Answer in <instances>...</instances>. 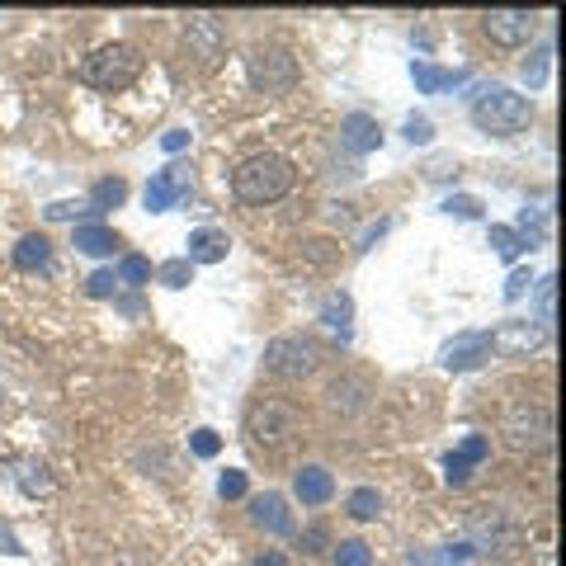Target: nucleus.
<instances>
[{"mask_svg":"<svg viewBox=\"0 0 566 566\" xmlns=\"http://www.w3.org/2000/svg\"><path fill=\"white\" fill-rule=\"evenodd\" d=\"M293 180H298L293 161H288V156H274V151H265V156H246V161L232 170V194L241 203L265 208V203L283 199V194L293 189Z\"/></svg>","mask_w":566,"mask_h":566,"instance_id":"f257e3e1","label":"nucleus"},{"mask_svg":"<svg viewBox=\"0 0 566 566\" xmlns=\"http://www.w3.org/2000/svg\"><path fill=\"white\" fill-rule=\"evenodd\" d=\"M142 67H147V57L137 43H104L81 62V81L114 95V90H128L142 76Z\"/></svg>","mask_w":566,"mask_h":566,"instance_id":"f03ea898","label":"nucleus"},{"mask_svg":"<svg viewBox=\"0 0 566 566\" xmlns=\"http://www.w3.org/2000/svg\"><path fill=\"white\" fill-rule=\"evenodd\" d=\"M529 118H533V100L519 95V90H510V85H491V90L477 95V104H472V123L491 137L519 133V128H529Z\"/></svg>","mask_w":566,"mask_h":566,"instance_id":"7ed1b4c3","label":"nucleus"},{"mask_svg":"<svg viewBox=\"0 0 566 566\" xmlns=\"http://www.w3.org/2000/svg\"><path fill=\"white\" fill-rule=\"evenodd\" d=\"M246 434L255 449H283V444H293L302 434L298 406H293V401H274V397L255 401L246 411Z\"/></svg>","mask_w":566,"mask_h":566,"instance_id":"20e7f679","label":"nucleus"},{"mask_svg":"<svg viewBox=\"0 0 566 566\" xmlns=\"http://www.w3.org/2000/svg\"><path fill=\"white\" fill-rule=\"evenodd\" d=\"M265 368L283 383H302L321 368V345L307 335H279L265 345Z\"/></svg>","mask_w":566,"mask_h":566,"instance_id":"39448f33","label":"nucleus"},{"mask_svg":"<svg viewBox=\"0 0 566 566\" xmlns=\"http://www.w3.org/2000/svg\"><path fill=\"white\" fill-rule=\"evenodd\" d=\"M500 434L505 444L515 453H529V449H543L552 439V416L538 406V401H515L505 416H500Z\"/></svg>","mask_w":566,"mask_h":566,"instance_id":"423d86ee","label":"nucleus"},{"mask_svg":"<svg viewBox=\"0 0 566 566\" xmlns=\"http://www.w3.org/2000/svg\"><path fill=\"white\" fill-rule=\"evenodd\" d=\"M250 81L260 85V90H283V85L298 81V62L288 57V48L265 43V48L250 52Z\"/></svg>","mask_w":566,"mask_h":566,"instance_id":"0eeeda50","label":"nucleus"},{"mask_svg":"<svg viewBox=\"0 0 566 566\" xmlns=\"http://www.w3.org/2000/svg\"><path fill=\"white\" fill-rule=\"evenodd\" d=\"M482 29L500 48H524L533 38V29H538V15H533V10H486Z\"/></svg>","mask_w":566,"mask_h":566,"instance_id":"6e6552de","label":"nucleus"},{"mask_svg":"<svg viewBox=\"0 0 566 566\" xmlns=\"http://www.w3.org/2000/svg\"><path fill=\"white\" fill-rule=\"evenodd\" d=\"M491 350H496V335H491V331H463V335H453L449 345H444L439 364L449 368V373H467V368L486 364Z\"/></svg>","mask_w":566,"mask_h":566,"instance_id":"1a4fd4ad","label":"nucleus"},{"mask_svg":"<svg viewBox=\"0 0 566 566\" xmlns=\"http://www.w3.org/2000/svg\"><path fill=\"white\" fill-rule=\"evenodd\" d=\"M184 48L194 52L203 67H213L217 57H222V48H227V29H222L213 15L189 19V29H184Z\"/></svg>","mask_w":566,"mask_h":566,"instance_id":"9d476101","label":"nucleus"},{"mask_svg":"<svg viewBox=\"0 0 566 566\" xmlns=\"http://www.w3.org/2000/svg\"><path fill=\"white\" fill-rule=\"evenodd\" d=\"M486 458H491V439H486V434H463L458 449L444 458V477H449V486H463L467 477H472V467L486 463Z\"/></svg>","mask_w":566,"mask_h":566,"instance_id":"9b49d317","label":"nucleus"},{"mask_svg":"<svg viewBox=\"0 0 566 566\" xmlns=\"http://www.w3.org/2000/svg\"><path fill=\"white\" fill-rule=\"evenodd\" d=\"M467 533L477 538V548H515L519 533L505 524V515L500 510H482V515L467 519Z\"/></svg>","mask_w":566,"mask_h":566,"instance_id":"f8f14e48","label":"nucleus"},{"mask_svg":"<svg viewBox=\"0 0 566 566\" xmlns=\"http://www.w3.org/2000/svg\"><path fill=\"white\" fill-rule=\"evenodd\" d=\"M250 519L269 533H293V515H288V500L279 491H265V496L250 500Z\"/></svg>","mask_w":566,"mask_h":566,"instance_id":"ddd939ff","label":"nucleus"},{"mask_svg":"<svg viewBox=\"0 0 566 566\" xmlns=\"http://www.w3.org/2000/svg\"><path fill=\"white\" fill-rule=\"evenodd\" d=\"M293 491H298L302 505H326V500L335 496V477L326 472V467L307 463V467H298V477H293Z\"/></svg>","mask_w":566,"mask_h":566,"instance_id":"4468645a","label":"nucleus"},{"mask_svg":"<svg viewBox=\"0 0 566 566\" xmlns=\"http://www.w3.org/2000/svg\"><path fill=\"white\" fill-rule=\"evenodd\" d=\"M227 250H232V241H227V232H217V227H199V232H189V265H217V260H227Z\"/></svg>","mask_w":566,"mask_h":566,"instance_id":"2eb2a0df","label":"nucleus"},{"mask_svg":"<svg viewBox=\"0 0 566 566\" xmlns=\"http://www.w3.org/2000/svg\"><path fill=\"white\" fill-rule=\"evenodd\" d=\"M184 175L180 170H161V175H151V184H147V208L151 213H170L175 203L184 199Z\"/></svg>","mask_w":566,"mask_h":566,"instance_id":"dca6fc26","label":"nucleus"},{"mask_svg":"<svg viewBox=\"0 0 566 566\" xmlns=\"http://www.w3.org/2000/svg\"><path fill=\"white\" fill-rule=\"evenodd\" d=\"M340 142H345L354 156H364V151H373L378 142H383V128H378L368 114H350L345 123H340Z\"/></svg>","mask_w":566,"mask_h":566,"instance_id":"f3484780","label":"nucleus"},{"mask_svg":"<svg viewBox=\"0 0 566 566\" xmlns=\"http://www.w3.org/2000/svg\"><path fill=\"white\" fill-rule=\"evenodd\" d=\"M15 482L24 496H48L52 491V467L43 458H19L15 463Z\"/></svg>","mask_w":566,"mask_h":566,"instance_id":"a211bd4d","label":"nucleus"},{"mask_svg":"<svg viewBox=\"0 0 566 566\" xmlns=\"http://www.w3.org/2000/svg\"><path fill=\"white\" fill-rule=\"evenodd\" d=\"M411 81H416L420 95H439V90H449V85L463 81V71H444V67H430V62H416V67H411Z\"/></svg>","mask_w":566,"mask_h":566,"instance_id":"6ab92c4d","label":"nucleus"},{"mask_svg":"<svg viewBox=\"0 0 566 566\" xmlns=\"http://www.w3.org/2000/svg\"><path fill=\"white\" fill-rule=\"evenodd\" d=\"M15 265L29 269V274H34V269H48V265H52L48 236H24V241L15 246Z\"/></svg>","mask_w":566,"mask_h":566,"instance_id":"aec40b11","label":"nucleus"},{"mask_svg":"<svg viewBox=\"0 0 566 566\" xmlns=\"http://www.w3.org/2000/svg\"><path fill=\"white\" fill-rule=\"evenodd\" d=\"M118 246V236L104 227V222H85V227H76V250H85V255H109V250Z\"/></svg>","mask_w":566,"mask_h":566,"instance_id":"412c9836","label":"nucleus"},{"mask_svg":"<svg viewBox=\"0 0 566 566\" xmlns=\"http://www.w3.org/2000/svg\"><path fill=\"white\" fill-rule=\"evenodd\" d=\"M128 199V184L123 180H95V189H90V213H109V208H118V203Z\"/></svg>","mask_w":566,"mask_h":566,"instance_id":"4be33fe9","label":"nucleus"},{"mask_svg":"<svg viewBox=\"0 0 566 566\" xmlns=\"http://www.w3.org/2000/svg\"><path fill=\"white\" fill-rule=\"evenodd\" d=\"M378 510H383V496H378V491H373V486H359V491H354L350 496V515L354 519H378Z\"/></svg>","mask_w":566,"mask_h":566,"instance_id":"5701e85b","label":"nucleus"},{"mask_svg":"<svg viewBox=\"0 0 566 566\" xmlns=\"http://www.w3.org/2000/svg\"><path fill=\"white\" fill-rule=\"evenodd\" d=\"M350 298H345V293H340V298H331L326 302V307H321V321H326V326H331V331H340V335H350Z\"/></svg>","mask_w":566,"mask_h":566,"instance_id":"b1692460","label":"nucleus"},{"mask_svg":"<svg viewBox=\"0 0 566 566\" xmlns=\"http://www.w3.org/2000/svg\"><path fill=\"white\" fill-rule=\"evenodd\" d=\"M335 566H373V548L364 538H350V543L335 548Z\"/></svg>","mask_w":566,"mask_h":566,"instance_id":"393cba45","label":"nucleus"},{"mask_svg":"<svg viewBox=\"0 0 566 566\" xmlns=\"http://www.w3.org/2000/svg\"><path fill=\"white\" fill-rule=\"evenodd\" d=\"M491 246H496L500 260H515L519 250H524V241H519L515 227H491Z\"/></svg>","mask_w":566,"mask_h":566,"instance_id":"a878e982","label":"nucleus"},{"mask_svg":"<svg viewBox=\"0 0 566 566\" xmlns=\"http://www.w3.org/2000/svg\"><path fill=\"white\" fill-rule=\"evenodd\" d=\"M147 279H151V265L142 260V255H128V260L118 265V283H133V288H142Z\"/></svg>","mask_w":566,"mask_h":566,"instance_id":"bb28decb","label":"nucleus"},{"mask_svg":"<svg viewBox=\"0 0 566 566\" xmlns=\"http://www.w3.org/2000/svg\"><path fill=\"white\" fill-rule=\"evenodd\" d=\"M85 293H90V298H114V293H118V274H114V269H95L90 283H85Z\"/></svg>","mask_w":566,"mask_h":566,"instance_id":"cd10ccee","label":"nucleus"},{"mask_svg":"<svg viewBox=\"0 0 566 566\" xmlns=\"http://www.w3.org/2000/svg\"><path fill=\"white\" fill-rule=\"evenodd\" d=\"M189 279H194V265H189V260H166V265H161V283H166V288H184Z\"/></svg>","mask_w":566,"mask_h":566,"instance_id":"c85d7f7f","label":"nucleus"},{"mask_svg":"<svg viewBox=\"0 0 566 566\" xmlns=\"http://www.w3.org/2000/svg\"><path fill=\"white\" fill-rule=\"evenodd\" d=\"M189 449L199 453V458H217L222 439H217V430H194V434H189Z\"/></svg>","mask_w":566,"mask_h":566,"instance_id":"c756f323","label":"nucleus"},{"mask_svg":"<svg viewBox=\"0 0 566 566\" xmlns=\"http://www.w3.org/2000/svg\"><path fill=\"white\" fill-rule=\"evenodd\" d=\"M548 62H552V48H538V52H533V62H524V76H529V85L548 81Z\"/></svg>","mask_w":566,"mask_h":566,"instance_id":"7c9ffc66","label":"nucleus"},{"mask_svg":"<svg viewBox=\"0 0 566 566\" xmlns=\"http://www.w3.org/2000/svg\"><path fill=\"white\" fill-rule=\"evenodd\" d=\"M217 491H222V500H241L246 496V472H222Z\"/></svg>","mask_w":566,"mask_h":566,"instance_id":"2f4dec72","label":"nucleus"},{"mask_svg":"<svg viewBox=\"0 0 566 566\" xmlns=\"http://www.w3.org/2000/svg\"><path fill=\"white\" fill-rule=\"evenodd\" d=\"M444 208H449V213H458V217H482V203L472 199V194H458V199H449Z\"/></svg>","mask_w":566,"mask_h":566,"instance_id":"473e14b6","label":"nucleus"},{"mask_svg":"<svg viewBox=\"0 0 566 566\" xmlns=\"http://www.w3.org/2000/svg\"><path fill=\"white\" fill-rule=\"evenodd\" d=\"M529 269H515V274H510V283H505V298L515 302V298H524V288H529Z\"/></svg>","mask_w":566,"mask_h":566,"instance_id":"72a5a7b5","label":"nucleus"},{"mask_svg":"<svg viewBox=\"0 0 566 566\" xmlns=\"http://www.w3.org/2000/svg\"><path fill=\"white\" fill-rule=\"evenodd\" d=\"M406 137L411 142H430V118H406Z\"/></svg>","mask_w":566,"mask_h":566,"instance_id":"f704fd0d","label":"nucleus"},{"mask_svg":"<svg viewBox=\"0 0 566 566\" xmlns=\"http://www.w3.org/2000/svg\"><path fill=\"white\" fill-rule=\"evenodd\" d=\"M161 147H166L170 156H175V151H184V147H189V133H184V128H170V133L161 137Z\"/></svg>","mask_w":566,"mask_h":566,"instance_id":"c9c22d12","label":"nucleus"},{"mask_svg":"<svg viewBox=\"0 0 566 566\" xmlns=\"http://www.w3.org/2000/svg\"><path fill=\"white\" fill-rule=\"evenodd\" d=\"M552 298H557V288H552V279H543V335L552 331Z\"/></svg>","mask_w":566,"mask_h":566,"instance_id":"e433bc0d","label":"nucleus"},{"mask_svg":"<svg viewBox=\"0 0 566 566\" xmlns=\"http://www.w3.org/2000/svg\"><path fill=\"white\" fill-rule=\"evenodd\" d=\"M0 552H10V557H19V552H24V548H19V538L5 529V524H0Z\"/></svg>","mask_w":566,"mask_h":566,"instance_id":"4c0bfd02","label":"nucleus"},{"mask_svg":"<svg viewBox=\"0 0 566 566\" xmlns=\"http://www.w3.org/2000/svg\"><path fill=\"white\" fill-rule=\"evenodd\" d=\"M48 217H52V222H67V217H76V203H52Z\"/></svg>","mask_w":566,"mask_h":566,"instance_id":"58836bf2","label":"nucleus"},{"mask_svg":"<svg viewBox=\"0 0 566 566\" xmlns=\"http://www.w3.org/2000/svg\"><path fill=\"white\" fill-rule=\"evenodd\" d=\"M302 543H307V552H321V543H326V529H307V538H302Z\"/></svg>","mask_w":566,"mask_h":566,"instance_id":"ea45409f","label":"nucleus"},{"mask_svg":"<svg viewBox=\"0 0 566 566\" xmlns=\"http://www.w3.org/2000/svg\"><path fill=\"white\" fill-rule=\"evenodd\" d=\"M250 566H288V557H283V552H260Z\"/></svg>","mask_w":566,"mask_h":566,"instance_id":"a19ab883","label":"nucleus"},{"mask_svg":"<svg viewBox=\"0 0 566 566\" xmlns=\"http://www.w3.org/2000/svg\"><path fill=\"white\" fill-rule=\"evenodd\" d=\"M0 401H5V392H0Z\"/></svg>","mask_w":566,"mask_h":566,"instance_id":"79ce46f5","label":"nucleus"}]
</instances>
